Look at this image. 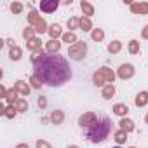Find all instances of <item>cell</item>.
<instances>
[{
    "label": "cell",
    "instance_id": "ac0fdd59",
    "mask_svg": "<svg viewBox=\"0 0 148 148\" xmlns=\"http://www.w3.org/2000/svg\"><path fill=\"white\" fill-rule=\"evenodd\" d=\"M113 94H115V86H113V84H106V86L103 87V91H101V96H103L105 99H112Z\"/></svg>",
    "mask_w": 148,
    "mask_h": 148
},
{
    "label": "cell",
    "instance_id": "f1b7e54d",
    "mask_svg": "<svg viewBox=\"0 0 148 148\" xmlns=\"http://www.w3.org/2000/svg\"><path fill=\"white\" fill-rule=\"evenodd\" d=\"M91 38H92L94 42H101V40L105 38V32H103L101 28H94V30L91 32Z\"/></svg>",
    "mask_w": 148,
    "mask_h": 148
},
{
    "label": "cell",
    "instance_id": "8fae6325",
    "mask_svg": "<svg viewBox=\"0 0 148 148\" xmlns=\"http://www.w3.org/2000/svg\"><path fill=\"white\" fill-rule=\"evenodd\" d=\"M47 33L51 35V40H58L59 37H63V28H61L58 23H54V25H51V26H49Z\"/></svg>",
    "mask_w": 148,
    "mask_h": 148
},
{
    "label": "cell",
    "instance_id": "f35d334b",
    "mask_svg": "<svg viewBox=\"0 0 148 148\" xmlns=\"http://www.w3.org/2000/svg\"><path fill=\"white\" fill-rule=\"evenodd\" d=\"M5 44H7L9 47H14V40H12V38H7V40H5Z\"/></svg>",
    "mask_w": 148,
    "mask_h": 148
},
{
    "label": "cell",
    "instance_id": "2e32d148",
    "mask_svg": "<svg viewBox=\"0 0 148 148\" xmlns=\"http://www.w3.org/2000/svg\"><path fill=\"white\" fill-rule=\"evenodd\" d=\"M80 9H82V12H84L86 18H91L94 14V7H92L91 2H87V0H82V2H80Z\"/></svg>",
    "mask_w": 148,
    "mask_h": 148
},
{
    "label": "cell",
    "instance_id": "8d00e7d4",
    "mask_svg": "<svg viewBox=\"0 0 148 148\" xmlns=\"http://www.w3.org/2000/svg\"><path fill=\"white\" fill-rule=\"evenodd\" d=\"M37 103H38V106H40V108H45V106H47V99H45L44 96H40Z\"/></svg>",
    "mask_w": 148,
    "mask_h": 148
},
{
    "label": "cell",
    "instance_id": "ee69618b",
    "mask_svg": "<svg viewBox=\"0 0 148 148\" xmlns=\"http://www.w3.org/2000/svg\"><path fill=\"white\" fill-rule=\"evenodd\" d=\"M131 148H136V146H131Z\"/></svg>",
    "mask_w": 148,
    "mask_h": 148
},
{
    "label": "cell",
    "instance_id": "d6a6232c",
    "mask_svg": "<svg viewBox=\"0 0 148 148\" xmlns=\"http://www.w3.org/2000/svg\"><path fill=\"white\" fill-rule=\"evenodd\" d=\"M16 106H12V105H9L7 108H5V112H4V117H7V119H14V115H16Z\"/></svg>",
    "mask_w": 148,
    "mask_h": 148
},
{
    "label": "cell",
    "instance_id": "83f0119b",
    "mask_svg": "<svg viewBox=\"0 0 148 148\" xmlns=\"http://www.w3.org/2000/svg\"><path fill=\"white\" fill-rule=\"evenodd\" d=\"M45 56H47V51L40 49V51H37V52H33V54H32V63H33V64H37V63H40Z\"/></svg>",
    "mask_w": 148,
    "mask_h": 148
},
{
    "label": "cell",
    "instance_id": "7c38bea8",
    "mask_svg": "<svg viewBox=\"0 0 148 148\" xmlns=\"http://www.w3.org/2000/svg\"><path fill=\"white\" fill-rule=\"evenodd\" d=\"M45 51H47V54H59V51H61V42H59V40H49V42L45 44Z\"/></svg>",
    "mask_w": 148,
    "mask_h": 148
},
{
    "label": "cell",
    "instance_id": "836d02e7",
    "mask_svg": "<svg viewBox=\"0 0 148 148\" xmlns=\"http://www.w3.org/2000/svg\"><path fill=\"white\" fill-rule=\"evenodd\" d=\"M11 11H12L14 14H21V11H23V4H21V2H12V4H11Z\"/></svg>",
    "mask_w": 148,
    "mask_h": 148
},
{
    "label": "cell",
    "instance_id": "d4e9b609",
    "mask_svg": "<svg viewBox=\"0 0 148 148\" xmlns=\"http://www.w3.org/2000/svg\"><path fill=\"white\" fill-rule=\"evenodd\" d=\"M113 139L117 141V145H124V143L127 141V132L122 131V129H119V131L113 134Z\"/></svg>",
    "mask_w": 148,
    "mask_h": 148
},
{
    "label": "cell",
    "instance_id": "52a82bcc",
    "mask_svg": "<svg viewBox=\"0 0 148 148\" xmlns=\"http://www.w3.org/2000/svg\"><path fill=\"white\" fill-rule=\"evenodd\" d=\"M58 7H59V2H58V0H42V2H40V9H42V12H45V14H52Z\"/></svg>",
    "mask_w": 148,
    "mask_h": 148
},
{
    "label": "cell",
    "instance_id": "277c9868",
    "mask_svg": "<svg viewBox=\"0 0 148 148\" xmlns=\"http://www.w3.org/2000/svg\"><path fill=\"white\" fill-rule=\"evenodd\" d=\"M28 23H30V26H33L35 28V32L37 33H45L49 28H47V23H45V19L44 18H40L38 14H37V11H30L28 12Z\"/></svg>",
    "mask_w": 148,
    "mask_h": 148
},
{
    "label": "cell",
    "instance_id": "60d3db41",
    "mask_svg": "<svg viewBox=\"0 0 148 148\" xmlns=\"http://www.w3.org/2000/svg\"><path fill=\"white\" fill-rule=\"evenodd\" d=\"M68 148H79V146H75V145H71V146H68Z\"/></svg>",
    "mask_w": 148,
    "mask_h": 148
},
{
    "label": "cell",
    "instance_id": "6da1fadb",
    "mask_svg": "<svg viewBox=\"0 0 148 148\" xmlns=\"http://www.w3.org/2000/svg\"><path fill=\"white\" fill-rule=\"evenodd\" d=\"M33 75L45 86L59 87L71 79V68L59 54H47L40 63L33 64Z\"/></svg>",
    "mask_w": 148,
    "mask_h": 148
},
{
    "label": "cell",
    "instance_id": "b9f144b4",
    "mask_svg": "<svg viewBox=\"0 0 148 148\" xmlns=\"http://www.w3.org/2000/svg\"><path fill=\"white\" fill-rule=\"evenodd\" d=\"M145 120H146V124H148V113H146V117H145Z\"/></svg>",
    "mask_w": 148,
    "mask_h": 148
},
{
    "label": "cell",
    "instance_id": "e0dca14e",
    "mask_svg": "<svg viewBox=\"0 0 148 148\" xmlns=\"http://www.w3.org/2000/svg\"><path fill=\"white\" fill-rule=\"evenodd\" d=\"M148 103V92H145V91H141L136 98H134V105L138 106V108H141V106H145Z\"/></svg>",
    "mask_w": 148,
    "mask_h": 148
},
{
    "label": "cell",
    "instance_id": "ba28073f",
    "mask_svg": "<svg viewBox=\"0 0 148 148\" xmlns=\"http://www.w3.org/2000/svg\"><path fill=\"white\" fill-rule=\"evenodd\" d=\"M129 7L132 14H139V16L148 14V2H132Z\"/></svg>",
    "mask_w": 148,
    "mask_h": 148
},
{
    "label": "cell",
    "instance_id": "5b68a950",
    "mask_svg": "<svg viewBox=\"0 0 148 148\" xmlns=\"http://www.w3.org/2000/svg\"><path fill=\"white\" fill-rule=\"evenodd\" d=\"M134 73H136L134 66H132L131 63H125V64H120V66H119V70H117V77L122 79V80H129V79L134 77Z\"/></svg>",
    "mask_w": 148,
    "mask_h": 148
},
{
    "label": "cell",
    "instance_id": "cb8c5ba5",
    "mask_svg": "<svg viewBox=\"0 0 148 148\" xmlns=\"http://www.w3.org/2000/svg\"><path fill=\"white\" fill-rule=\"evenodd\" d=\"M18 94H19V92H18V91H16L14 87H12V89H9V92H7V98H5V101H7L9 105H12V106H14V105H16V101L19 99V98H18Z\"/></svg>",
    "mask_w": 148,
    "mask_h": 148
},
{
    "label": "cell",
    "instance_id": "f546056e",
    "mask_svg": "<svg viewBox=\"0 0 148 148\" xmlns=\"http://www.w3.org/2000/svg\"><path fill=\"white\" fill-rule=\"evenodd\" d=\"M127 51H129L132 56L139 54V42H138V40H131V42H129V45H127Z\"/></svg>",
    "mask_w": 148,
    "mask_h": 148
},
{
    "label": "cell",
    "instance_id": "7a4b0ae2",
    "mask_svg": "<svg viewBox=\"0 0 148 148\" xmlns=\"http://www.w3.org/2000/svg\"><path fill=\"white\" fill-rule=\"evenodd\" d=\"M112 132V122L108 117H98L96 124H92L89 129H86V138L91 143H103L108 134Z\"/></svg>",
    "mask_w": 148,
    "mask_h": 148
},
{
    "label": "cell",
    "instance_id": "7402d4cb",
    "mask_svg": "<svg viewBox=\"0 0 148 148\" xmlns=\"http://www.w3.org/2000/svg\"><path fill=\"white\" fill-rule=\"evenodd\" d=\"M21 56H23L21 47H18V45L11 47V51H9V58H11L12 61H19V59H21Z\"/></svg>",
    "mask_w": 148,
    "mask_h": 148
},
{
    "label": "cell",
    "instance_id": "4fadbf2b",
    "mask_svg": "<svg viewBox=\"0 0 148 148\" xmlns=\"http://www.w3.org/2000/svg\"><path fill=\"white\" fill-rule=\"evenodd\" d=\"M49 119H51V122H52L54 125H59V124L64 122V112H63V110H54Z\"/></svg>",
    "mask_w": 148,
    "mask_h": 148
},
{
    "label": "cell",
    "instance_id": "4316f807",
    "mask_svg": "<svg viewBox=\"0 0 148 148\" xmlns=\"http://www.w3.org/2000/svg\"><path fill=\"white\" fill-rule=\"evenodd\" d=\"M80 30H84V32H92L91 18H86V16H82V18H80Z\"/></svg>",
    "mask_w": 148,
    "mask_h": 148
},
{
    "label": "cell",
    "instance_id": "30bf717a",
    "mask_svg": "<svg viewBox=\"0 0 148 148\" xmlns=\"http://www.w3.org/2000/svg\"><path fill=\"white\" fill-rule=\"evenodd\" d=\"M99 71L103 73V77H105L106 84H113V80H115V77H117V73H115L112 68H108V66H101Z\"/></svg>",
    "mask_w": 148,
    "mask_h": 148
},
{
    "label": "cell",
    "instance_id": "74e56055",
    "mask_svg": "<svg viewBox=\"0 0 148 148\" xmlns=\"http://www.w3.org/2000/svg\"><path fill=\"white\" fill-rule=\"evenodd\" d=\"M141 37H143V38H148V26H145V28H143V32H141Z\"/></svg>",
    "mask_w": 148,
    "mask_h": 148
},
{
    "label": "cell",
    "instance_id": "9a60e30c",
    "mask_svg": "<svg viewBox=\"0 0 148 148\" xmlns=\"http://www.w3.org/2000/svg\"><path fill=\"white\" fill-rule=\"evenodd\" d=\"M119 125H120V129L122 131H125V132H132L134 129H136V125H134V122L131 120V119H120V122H119Z\"/></svg>",
    "mask_w": 148,
    "mask_h": 148
},
{
    "label": "cell",
    "instance_id": "484cf974",
    "mask_svg": "<svg viewBox=\"0 0 148 148\" xmlns=\"http://www.w3.org/2000/svg\"><path fill=\"white\" fill-rule=\"evenodd\" d=\"M66 26H68V30L70 32H73V30H77V28H80V18H70L68 21H66Z\"/></svg>",
    "mask_w": 148,
    "mask_h": 148
},
{
    "label": "cell",
    "instance_id": "1f68e13d",
    "mask_svg": "<svg viewBox=\"0 0 148 148\" xmlns=\"http://www.w3.org/2000/svg\"><path fill=\"white\" fill-rule=\"evenodd\" d=\"M23 37L26 38V42L32 40V38H35V28H33V26H26V28L23 30Z\"/></svg>",
    "mask_w": 148,
    "mask_h": 148
},
{
    "label": "cell",
    "instance_id": "d6986e66",
    "mask_svg": "<svg viewBox=\"0 0 148 148\" xmlns=\"http://www.w3.org/2000/svg\"><path fill=\"white\" fill-rule=\"evenodd\" d=\"M127 112H129V108H127V105H124V103H117V105L113 106V113L119 115V117H122V119L127 115Z\"/></svg>",
    "mask_w": 148,
    "mask_h": 148
},
{
    "label": "cell",
    "instance_id": "d590c367",
    "mask_svg": "<svg viewBox=\"0 0 148 148\" xmlns=\"http://www.w3.org/2000/svg\"><path fill=\"white\" fill-rule=\"evenodd\" d=\"M37 148H52V146H51L45 139H38V141H37Z\"/></svg>",
    "mask_w": 148,
    "mask_h": 148
},
{
    "label": "cell",
    "instance_id": "5bb4252c",
    "mask_svg": "<svg viewBox=\"0 0 148 148\" xmlns=\"http://www.w3.org/2000/svg\"><path fill=\"white\" fill-rule=\"evenodd\" d=\"M26 49L30 51V52H37V51H40L42 49V40L40 38H32V40H28L26 42Z\"/></svg>",
    "mask_w": 148,
    "mask_h": 148
},
{
    "label": "cell",
    "instance_id": "ffe728a7",
    "mask_svg": "<svg viewBox=\"0 0 148 148\" xmlns=\"http://www.w3.org/2000/svg\"><path fill=\"white\" fill-rule=\"evenodd\" d=\"M61 40H63V42H66L68 45H73V44H77V42H79V40H77V35L73 33V32H66V33H63Z\"/></svg>",
    "mask_w": 148,
    "mask_h": 148
},
{
    "label": "cell",
    "instance_id": "8992f818",
    "mask_svg": "<svg viewBox=\"0 0 148 148\" xmlns=\"http://www.w3.org/2000/svg\"><path fill=\"white\" fill-rule=\"evenodd\" d=\"M96 120H98V115H96L94 112H86L84 115H80L79 125H80L82 129H89L92 124H96Z\"/></svg>",
    "mask_w": 148,
    "mask_h": 148
},
{
    "label": "cell",
    "instance_id": "603a6c76",
    "mask_svg": "<svg viewBox=\"0 0 148 148\" xmlns=\"http://www.w3.org/2000/svg\"><path fill=\"white\" fill-rule=\"evenodd\" d=\"M120 51H122V42H120V40H113V42L108 44V52H110V54H117V52H120Z\"/></svg>",
    "mask_w": 148,
    "mask_h": 148
},
{
    "label": "cell",
    "instance_id": "ab89813d",
    "mask_svg": "<svg viewBox=\"0 0 148 148\" xmlns=\"http://www.w3.org/2000/svg\"><path fill=\"white\" fill-rule=\"evenodd\" d=\"M16 148H30V146H28V145H26V143H21V145H18V146H16Z\"/></svg>",
    "mask_w": 148,
    "mask_h": 148
},
{
    "label": "cell",
    "instance_id": "9c48e42d",
    "mask_svg": "<svg viewBox=\"0 0 148 148\" xmlns=\"http://www.w3.org/2000/svg\"><path fill=\"white\" fill-rule=\"evenodd\" d=\"M14 89H16L21 96H28V94H30V91H32V86H30V84H26L25 80H18V82L14 84Z\"/></svg>",
    "mask_w": 148,
    "mask_h": 148
},
{
    "label": "cell",
    "instance_id": "3957f363",
    "mask_svg": "<svg viewBox=\"0 0 148 148\" xmlns=\"http://www.w3.org/2000/svg\"><path fill=\"white\" fill-rule=\"evenodd\" d=\"M87 54V44L86 42H77L68 47V56L73 61H82Z\"/></svg>",
    "mask_w": 148,
    "mask_h": 148
},
{
    "label": "cell",
    "instance_id": "7bdbcfd3",
    "mask_svg": "<svg viewBox=\"0 0 148 148\" xmlns=\"http://www.w3.org/2000/svg\"><path fill=\"white\" fill-rule=\"evenodd\" d=\"M113 148H120V146H113Z\"/></svg>",
    "mask_w": 148,
    "mask_h": 148
},
{
    "label": "cell",
    "instance_id": "e575fe53",
    "mask_svg": "<svg viewBox=\"0 0 148 148\" xmlns=\"http://www.w3.org/2000/svg\"><path fill=\"white\" fill-rule=\"evenodd\" d=\"M30 86H32L33 89H40V87H42V82H40L35 75H32V77H30Z\"/></svg>",
    "mask_w": 148,
    "mask_h": 148
},
{
    "label": "cell",
    "instance_id": "4dcf8cb0",
    "mask_svg": "<svg viewBox=\"0 0 148 148\" xmlns=\"http://www.w3.org/2000/svg\"><path fill=\"white\" fill-rule=\"evenodd\" d=\"M14 106H16V110H18V112H26V110H28V101H26L25 98H19V99L16 101V105H14Z\"/></svg>",
    "mask_w": 148,
    "mask_h": 148
},
{
    "label": "cell",
    "instance_id": "44dd1931",
    "mask_svg": "<svg viewBox=\"0 0 148 148\" xmlns=\"http://www.w3.org/2000/svg\"><path fill=\"white\" fill-rule=\"evenodd\" d=\"M92 82H94V86H98V87H105V84H106V80H105V77H103V73L98 70V71H94L92 73Z\"/></svg>",
    "mask_w": 148,
    "mask_h": 148
}]
</instances>
